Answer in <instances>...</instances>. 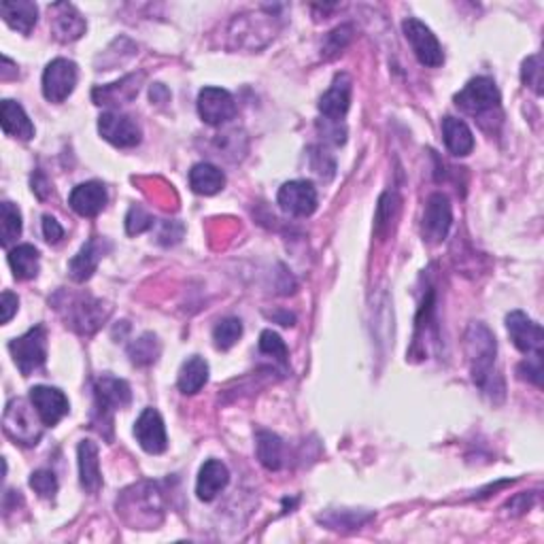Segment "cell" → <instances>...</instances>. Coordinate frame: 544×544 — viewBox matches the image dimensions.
<instances>
[{
	"label": "cell",
	"instance_id": "ac0fdd59",
	"mask_svg": "<svg viewBox=\"0 0 544 544\" xmlns=\"http://www.w3.org/2000/svg\"><path fill=\"white\" fill-rule=\"evenodd\" d=\"M111 249V244H106L100 238H89V241L79 249V254L69 262V274L70 279L77 283H86L92 279V274L98 268V262L103 260L105 251Z\"/></svg>",
	"mask_w": 544,
	"mask_h": 544
},
{
	"label": "cell",
	"instance_id": "52a82bcc",
	"mask_svg": "<svg viewBox=\"0 0 544 544\" xmlns=\"http://www.w3.org/2000/svg\"><path fill=\"white\" fill-rule=\"evenodd\" d=\"M77 64L67 58H58L47 64L43 73V96L50 103H64L77 86Z\"/></svg>",
	"mask_w": 544,
	"mask_h": 544
},
{
	"label": "cell",
	"instance_id": "2e32d148",
	"mask_svg": "<svg viewBox=\"0 0 544 544\" xmlns=\"http://www.w3.org/2000/svg\"><path fill=\"white\" fill-rule=\"evenodd\" d=\"M106 200H109V196H106V188L100 181L77 185L69 196L70 208L81 217H96L98 213H103Z\"/></svg>",
	"mask_w": 544,
	"mask_h": 544
},
{
	"label": "cell",
	"instance_id": "d590c367",
	"mask_svg": "<svg viewBox=\"0 0 544 544\" xmlns=\"http://www.w3.org/2000/svg\"><path fill=\"white\" fill-rule=\"evenodd\" d=\"M521 79H523L525 86L534 89L538 96L542 94V60H540V56H538V53H536V56H530L523 62Z\"/></svg>",
	"mask_w": 544,
	"mask_h": 544
},
{
	"label": "cell",
	"instance_id": "d6a6232c",
	"mask_svg": "<svg viewBox=\"0 0 544 544\" xmlns=\"http://www.w3.org/2000/svg\"><path fill=\"white\" fill-rule=\"evenodd\" d=\"M260 351H262V354L274 357V360H277L279 364H283V366L287 364V360H290V349H287L285 340L281 338L277 332H272V330H264V332H262V337H260Z\"/></svg>",
	"mask_w": 544,
	"mask_h": 544
},
{
	"label": "cell",
	"instance_id": "4dcf8cb0",
	"mask_svg": "<svg viewBox=\"0 0 544 544\" xmlns=\"http://www.w3.org/2000/svg\"><path fill=\"white\" fill-rule=\"evenodd\" d=\"M128 355L136 366H149V364H153L160 355L158 338H155L153 334H143L139 340H134V343L128 346Z\"/></svg>",
	"mask_w": 544,
	"mask_h": 544
},
{
	"label": "cell",
	"instance_id": "ba28073f",
	"mask_svg": "<svg viewBox=\"0 0 544 544\" xmlns=\"http://www.w3.org/2000/svg\"><path fill=\"white\" fill-rule=\"evenodd\" d=\"M506 327L511 334L512 345L525 355L542 357V345H544V334L540 324L531 321L523 310H512L506 317Z\"/></svg>",
	"mask_w": 544,
	"mask_h": 544
},
{
	"label": "cell",
	"instance_id": "8fae6325",
	"mask_svg": "<svg viewBox=\"0 0 544 544\" xmlns=\"http://www.w3.org/2000/svg\"><path fill=\"white\" fill-rule=\"evenodd\" d=\"M30 402L37 409L39 420L43 421V426L53 428L58 426L64 417L69 415V398L64 396V392H60L58 387L37 385L30 390Z\"/></svg>",
	"mask_w": 544,
	"mask_h": 544
},
{
	"label": "cell",
	"instance_id": "44dd1931",
	"mask_svg": "<svg viewBox=\"0 0 544 544\" xmlns=\"http://www.w3.org/2000/svg\"><path fill=\"white\" fill-rule=\"evenodd\" d=\"M0 124H3L5 134L14 136L20 141H30L34 136V125L23 111V106L15 100H3L0 105Z\"/></svg>",
	"mask_w": 544,
	"mask_h": 544
},
{
	"label": "cell",
	"instance_id": "4fadbf2b",
	"mask_svg": "<svg viewBox=\"0 0 544 544\" xmlns=\"http://www.w3.org/2000/svg\"><path fill=\"white\" fill-rule=\"evenodd\" d=\"M451 221H453V213H451V202L445 194H432L428 198L426 211H423V236L428 238L429 243L438 244L447 238L451 230Z\"/></svg>",
	"mask_w": 544,
	"mask_h": 544
},
{
	"label": "cell",
	"instance_id": "8d00e7d4",
	"mask_svg": "<svg viewBox=\"0 0 544 544\" xmlns=\"http://www.w3.org/2000/svg\"><path fill=\"white\" fill-rule=\"evenodd\" d=\"M152 226H153L152 215H147L141 207L130 208L128 217H125V230H128V235H133V236L141 235V232L149 230Z\"/></svg>",
	"mask_w": 544,
	"mask_h": 544
},
{
	"label": "cell",
	"instance_id": "6da1fadb",
	"mask_svg": "<svg viewBox=\"0 0 544 544\" xmlns=\"http://www.w3.org/2000/svg\"><path fill=\"white\" fill-rule=\"evenodd\" d=\"M466 354H468L470 360L472 381L485 393H504V383L495 373L498 345H495V337L487 326L472 324L468 327V332H466Z\"/></svg>",
	"mask_w": 544,
	"mask_h": 544
},
{
	"label": "cell",
	"instance_id": "30bf717a",
	"mask_svg": "<svg viewBox=\"0 0 544 544\" xmlns=\"http://www.w3.org/2000/svg\"><path fill=\"white\" fill-rule=\"evenodd\" d=\"M198 113L208 125H221L236 115V103L228 89L202 88L198 94Z\"/></svg>",
	"mask_w": 544,
	"mask_h": 544
},
{
	"label": "cell",
	"instance_id": "1f68e13d",
	"mask_svg": "<svg viewBox=\"0 0 544 544\" xmlns=\"http://www.w3.org/2000/svg\"><path fill=\"white\" fill-rule=\"evenodd\" d=\"M243 337V324L236 317H228V319H221L213 330V340L215 346L221 351H228L238 343V338Z\"/></svg>",
	"mask_w": 544,
	"mask_h": 544
},
{
	"label": "cell",
	"instance_id": "cb8c5ba5",
	"mask_svg": "<svg viewBox=\"0 0 544 544\" xmlns=\"http://www.w3.org/2000/svg\"><path fill=\"white\" fill-rule=\"evenodd\" d=\"M0 15L7 22V26L22 34H30V30L37 23L39 9L37 5L28 3V0H14V3L5 0V3H0Z\"/></svg>",
	"mask_w": 544,
	"mask_h": 544
},
{
	"label": "cell",
	"instance_id": "3957f363",
	"mask_svg": "<svg viewBox=\"0 0 544 544\" xmlns=\"http://www.w3.org/2000/svg\"><path fill=\"white\" fill-rule=\"evenodd\" d=\"M500 89L489 77H475V79L466 83V88L456 96V105L459 109L478 119L492 115L493 111H500Z\"/></svg>",
	"mask_w": 544,
	"mask_h": 544
},
{
	"label": "cell",
	"instance_id": "d4e9b609",
	"mask_svg": "<svg viewBox=\"0 0 544 544\" xmlns=\"http://www.w3.org/2000/svg\"><path fill=\"white\" fill-rule=\"evenodd\" d=\"M208 381V364L202 360L200 355H191L183 362L181 370H179L177 385L185 396H194L198 393Z\"/></svg>",
	"mask_w": 544,
	"mask_h": 544
},
{
	"label": "cell",
	"instance_id": "5b68a950",
	"mask_svg": "<svg viewBox=\"0 0 544 544\" xmlns=\"http://www.w3.org/2000/svg\"><path fill=\"white\" fill-rule=\"evenodd\" d=\"M3 426L9 438L23 447H32L41 440V426L23 400H9L3 415Z\"/></svg>",
	"mask_w": 544,
	"mask_h": 544
},
{
	"label": "cell",
	"instance_id": "836d02e7",
	"mask_svg": "<svg viewBox=\"0 0 544 544\" xmlns=\"http://www.w3.org/2000/svg\"><path fill=\"white\" fill-rule=\"evenodd\" d=\"M30 487L37 492L41 498H56L58 493V478L51 470H37L32 476H30Z\"/></svg>",
	"mask_w": 544,
	"mask_h": 544
},
{
	"label": "cell",
	"instance_id": "f35d334b",
	"mask_svg": "<svg viewBox=\"0 0 544 544\" xmlns=\"http://www.w3.org/2000/svg\"><path fill=\"white\" fill-rule=\"evenodd\" d=\"M17 300L15 294H11V291H3V298H0V309H3V324H9L11 319H14V315L17 313Z\"/></svg>",
	"mask_w": 544,
	"mask_h": 544
},
{
	"label": "cell",
	"instance_id": "e575fe53",
	"mask_svg": "<svg viewBox=\"0 0 544 544\" xmlns=\"http://www.w3.org/2000/svg\"><path fill=\"white\" fill-rule=\"evenodd\" d=\"M351 37H354V28H351V26H338L337 30H332V32L326 37L324 56L326 58L338 56V51H343L345 47L349 45Z\"/></svg>",
	"mask_w": 544,
	"mask_h": 544
},
{
	"label": "cell",
	"instance_id": "f1b7e54d",
	"mask_svg": "<svg viewBox=\"0 0 544 544\" xmlns=\"http://www.w3.org/2000/svg\"><path fill=\"white\" fill-rule=\"evenodd\" d=\"M0 219H3V226H0V243H3L5 249H9L17 238L22 235V213L14 202L5 200L0 205Z\"/></svg>",
	"mask_w": 544,
	"mask_h": 544
},
{
	"label": "cell",
	"instance_id": "d6986e66",
	"mask_svg": "<svg viewBox=\"0 0 544 544\" xmlns=\"http://www.w3.org/2000/svg\"><path fill=\"white\" fill-rule=\"evenodd\" d=\"M230 483V472L219 459H207L196 481V495L202 502H213Z\"/></svg>",
	"mask_w": 544,
	"mask_h": 544
},
{
	"label": "cell",
	"instance_id": "ab89813d",
	"mask_svg": "<svg viewBox=\"0 0 544 544\" xmlns=\"http://www.w3.org/2000/svg\"><path fill=\"white\" fill-rule=\"evenodd\" d=\"M32 191L37 194L39 200H45L47 196H50V191H51L50 181H47V177L41 171H37L32 175Z\"/></svg>",
	"mask_w": 544,
	"mask_h": 544
},
{
	"label": "cell",
	"instance_id": "ffe728a7",
	"mask_svg": "<svg viewBox=\"0 0 544 544\" xmlns=\"http://www.w3.org/2000/svg\"><path fill=\"white\" fill-rule=\"evenodd\" d=\"M77 457H79L81 487L88 493H98V489L103 487V476H100L98 447H96V442L81 440L79 449H77Z\"/></svg>",
	"mask_w": 544,
	"mask_h": 544
},
{
	"label": "cell",
	"instance_id": "83f0119b",
	"mask_svg": "<svg viewBox=\"0 0 544 544\" xmlns=\"http://www.w3.org/2000/svg\"><path fill=\"white\" fill-rule=\"evenodd\" d=\"M258 459L268 470L283 466V442L272 432H258Z\"/></svg>",
	"mask_w": 544,
	"mask_h": 544
},
{
	"label": "cell",
	"instance_id": "9a60e30c",
	"mask_svg": "<svg viewBox=\"0 0 544 544\" xmlns=\"http://www.w3.org/2000/svg\"><path fill=\"white\" fill-rule=\"evenodd\" d=\"M50 11H51V30L58 41H62V43H73V41L81 39L83 34H86L88 23L73 5L56 3L51 5Z\"/></svg>",
	"mask_w": 544,
	"mask_h": 544
},
{
	"label": "cell",
	"instance_id": "9c48e42d",
	"mask_svg": "<svg viewBox=\"0 0 544 544\" xmlns=\"http://www.w3.org/2000/svg\"><path fill=\"white\" fill-rule=\"evenodd\" d=\"M98 133L113 147L128 149L141 143V128L133 117L122 115V113H105L98 119Z\"/></svg>",
	"mask_w": 544,
	"mask_h": 544
},
{
	"label": "cell",
	"instance_id": "5bb4252c",
	"mask_svg": "<svg viewBox=\"0 0 544 544\" xmlns=\"http://www.w3.org/2000/svg\"><path fill=\"white\" fill-rule=\"evenodd\" d=\"M134 436L139 440L141 449L149 453V456H160L169 447L164 421L155 409H145L141 412V417L134 423Z\"/></svg>",
	"mask_w": 544,
	"mask_h": 544
},
{
	"label": "cell",
	"instance_id": "7402d4cb",
	"mask_svg": "<svg viewBox=\"0 0 544 544\" xmlns=\"http://www.w3.org/2000/svg\"><path fill=\"white\" fill-rule=\"evenodd\" d=\"M442 139H445L447 149L457 158L470 155L475 149V134H472L468 124L457 117L442 119Z\"/></svg>",
	"mask_w": 544,
	"mask_h": 544
},
{
	"label": "cell",
	"instance_id": "4316f807",
	"mask_svg": "<svg viewBox=\"0 0 544 544\" xmlns=\"http://www.w3.org/2000/svg\"><path fill=\"white\" fill-rule=\"evenodd\" d=\"M7 260L15 279L28 281L39 274V249L32 244H17V247L9 249Z\"/></svg>",
	"mask_w": 544,
	"mask_h": 544
},
{
	"label": "cell",
	"instance_id": "484cf974",
	"mask_svg": "<svg viewBox=\"0 0 544 544\" xmlns=\"http://www.w3.org/2000/svg\"><path fill=\"white\" fill-rule=\"evenodd\" d=\"M189 185L196 194L215 196L217 191L224 189L226 175L217 169V166L200 162L189 171Z\"/></svg>",
	"mask_w": 544,
	"mask_h": 544
},
{
	"label": "cell",
	"instance_id": "7a4b0ae2",
	"mask_svg": "<svg viewBox=\"0 0 544 544\" xmlns=\"http://www.w3.org/2000/svg\"><path fill=\"white\" fill-rule=\"evenodd\" d=\"M96 393V428L103 434V428L113 426V412L119 409H125L133 400V392L130 385L117 376L103 374L94 385Z\"/></svg>",
	"mask_w": 544,
	"mask_h": 544
},
{
	"label": "cell",
	"instance_id": "f546056e",
	"mask_svg": "<svg viewBox=\"0 0 544 544\" xmlns=\"http://www.w3.org/2000/svg\"><path fill=\"white\" fill-rule=\"evenodd\" d=\"M400 208V198L396 191H385L379 198V207H376L374 217V230L379 236H385L387 230L392 228L393 219H396Z\"/></svg>",
	"mask_w": 544,
	"mask_h": 544
},
{
	"label": "cell",
	"instance_id": "7c38bea8",
	"mask_svg": "<svg viewBox=\"0 0 544 544\" xmlns=\"http://www.w3.org/2000/svg\"><path fill=\"white\" fill-rule=\"evenodd\" d=\"M317 189L310 181H287L279 189V207L294 217H309L317 208Z\"/></svg>",
	"mask_w": 544,
	"mask_h": 544
},
{
	"label": "cell",
	"instance_id": "603a6c76",
	"mask_svg": "<svg viewBox=\"0 0 544 544\" xmlns=\"http://www.w3.org/2000/svg\"><path fill=\"white\" fill-rule=\"evenodd\" d=\"M109 310L103 309V302L92 300V298H79L73 304V315H70V326L81 334H92L106 319Z\"/></svg>",
	"mask_w": 544,
	"mask_h": 544
},
{
	"label": "cell",
	"instance_id": "277c9868",
	"mask_svg": "<svg viewBox=\"0 0 544 544\" xmlns=\"http://www.w3.org/2000/svg\"><path fill=\"white\" fill-rule=\"evenodd\" d=\"M9 351L14 355L15 366L23 376H30L43 368L47 362V332L45 326H34L23 337L14 338L9 343Z\"/></svg>",
	"mask_w": 544,
	"mask_h": 544
},
{
	"label": "cell",
	"instance_id": "e0dca14e",
	"mask_svg": "<svg viewBox=\"0 0 544 544\" xmlns=\"http://www.w3.org/2000/svg\"><path fill=\"white\" fill-rule=\"evenodd\" d=\"M351 106V77L337 75L327 92L321 96L319 111L321 115L327 117V122H340L346 115Z\"/></svg>",
	"mask_w": 544,
	"mask_h": 544
},
{
	"label": "cell",
	"instance_id": "74e56055",
	"mask_svg": "<svg viewBox=\"0 0 544 544\" xmlns=\"http://www.w3.org/2000/svg\"><path fill=\"white\" fill-rule=\"evenodd\" d=\"M43 236H45V241L51 243V244H56L64 238L62 226H60L58 221L51 217V215H45V217H43Z\"/></svg>",
	"mask_w": 544,
	"mask_h": 544
},
{
	"label": "cell",
	"instance_id": "8992f818",
	"mask_svg": "<svg viewBox=\"0 0 544 544\" xmlns=\"http://www.w3.org/2000/svg\"><path fill=\"white\" fill-rule=\"evenodd\" d=\"M404 37L409 41L412 51L423 67L428 69H438L445 62V53H442V47L438 43V39L434 37V32L429 30L426 23L415 20V17H409L402 23Z\"/></svg>",
	"mask_w": 544,
	"mask_h": 544
}]
</instances>
